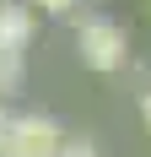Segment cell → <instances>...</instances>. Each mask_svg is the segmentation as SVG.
<instances>
[{
  "mask_svg": "<svg viewBox=\"0 0 151 157\" xmlns=\"http://www.w3.org/2000/svg\"><path fill=\"white\" fill-rule=\"evenodd\" d=\"M32 38H38V11L16 6V0H0V54H27Z\"/></svg>",
  "mask_w": 151,
  "mask_h": 157,
  "instance_id": "obj_3",
  "label": "cell"
},
{
  "mask_svg": "<svg viewBox=\"0 0 151 157\" xmlns=\"http://www.w3.org/2000/svg\"><path fill=\"white\" fill-rule=\"evenodd\" d=\"M140 125H146V136H151V87L140 92Z\"/></svg>",
  "mask_w": 151,
  "mask_h": 157,
  "instance_id": "obj_7",
  "label": "cell"
},
{
  "mask_svg": "<svg viewBox=\"0 0 151 157\" xmlns=\"http://www.w3.org/2000/svg\"><path fill=\"white\" fill-rule=\"evenodd\" d=\"M54 157H97V141H92V136H65Z\"/></svg>",
  "mask_w": 151,
  "mask_h": 157,
  "instance_id": "obj_5",
  "label": "cell"
},
{
  "mask_svg": "<svg viewBox=\"0 0 151 157\" xmlns=\"http://www.w3.org/2000/svg\"><path fill=\"white\" fill-rule=\"evenodd\" d=\"M27 6H38V11H54V16H65V11H76V0H27Z\"/></svg>",
  "mask_w": 151,
  "mask_h": 157,
  "instance_id": "obj_6",
  "label": "cell"
},
{
  "mask_svg": "<svg viewBox=\"0 0 151 157\" xmlns=\"http://www.w3.org/2000/svg\"><path fill=\"white\" fill-rule=\"evenodd\" d=\"M60 141H65L60 119H49V114H11L0 157H54Z\"/></svg>",
  "mask_w": 151,
  "mask_h": 157,
  "instance_id": "obj_2",
  "label": "cell"
},
{
  "mask_svg": "<svg viewBox=\"0 0 151 157\" xmlns=\"http://www.w3.org/2000/svg\"><path fill=\"white\" fill-rule=\"evenodd\" d=\"M22 92V54H0V103Z\"/></svg>",
  "mask_w": 151,
  "mask_h": 157,
  "instance_id": "obj_4",
  "label": "cell"
},
{
  "mask_svg": "<svg viewBox=\"0 0 151 157\" xmlns=\"http://www.w3.org/2000/svg\"><path fill=\"white\" fill-rule=\"evenodd\" d=\"M76 22V60L87 65V71H124L130 65V38H124L119 22H108V16H81V11H65Z\"/></svg>",
  "mask_w": 151,
  "mask_h": 157,
  "instance_id": "obj_1",
  "label": "cell"
}]
</instances>
